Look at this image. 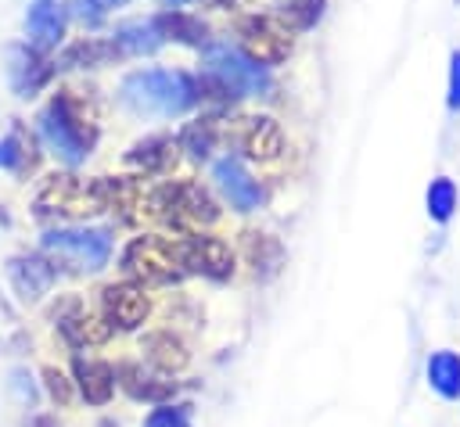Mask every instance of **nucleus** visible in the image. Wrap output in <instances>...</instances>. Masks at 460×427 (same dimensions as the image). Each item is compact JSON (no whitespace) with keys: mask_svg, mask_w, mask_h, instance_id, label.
<instances>
[{"mask_svg":"<svg viewBox=\"0 0 460 427\" xmlns=\"http://www.w3.org/2000/svg\"><path fill=\"white\" fill-rule=\"evenodd\" d=\"M126 273L140 276L144 283H172L183 266L176 258V244H165L162 237H137L122 255Z\"/></svg>","mask_w":460,"mask_h":427,"instance_id":"obj_6","label":"nucleus"},{"mask_svg":"<svg viewBox=\"0 0 460 427\" xmlns=\"http://www.w3.org/2000/svg\"><path fill=\"white\" fill-rule=\"evenodd\" d=\"M40 133L61 161L79 165V161H86V154L97 140V122H93V111L72 90H65L40 111Z\"/></svg>","mask_w":460,"mask_h":427,"instance_id":"obj_1","label":"nucleus"},{"mask_svg":"<svg viewBox=\"0 0 460 427\" xmlns=\"http://www.w3.org/2000/svg\"><path fill=\"white\" fill-rule=\"evenodd\" d=\"M176 258L187 273H201L208 280H226L230 269H234V255H230V244L219 240V237H187L176 244Z\"/></svg>","mask_w":460,"mask_h":427,"instance_id":"obj_7","label":"nucleus"},{"mask_svg":"<svg viewBox=\"0 0 460 427\" xmlns=\"http://www.w3.org/2000/svg\"><path fill=\"white\" fill-rule=\"evenodd\" d=\"M25 29H29V47L36 54L50 50L65 36V11L54 0H32L29 14H25Z\"/></svg>","mask_w":460,"mask_h":427,"instance_id":"obj_12","label":"nucleus"},{"mask_svg":"<svg viewBox=\"0 0 460 427\" xmlns=\"http://www.w3.org/2000/svg\"><path fill=\"white\" fill-rule=\"evenodd\" d=\"M449 111H460V50L449 54Z\"/></svg>","mask_w":460,"mask_h":427,"instance_id":"obj_27","label":"nucleus"},{"mask_svg":"<svg viewBox=\"0 0 460 427\" xmlns=\"http://www.w3.org/2000/svg\"><path fill=\"white\" fill-rule=\"evenodd\" d=\"M241 47L255 65H280L291 54V29L277 14H252L237 25Z\"/></svg>","mask_w":460,"mask_h":427,"instance_id":"obj_5","label":"nucleus"},{"mask_svg":"<svg viewBox=\"0 0 460 427\" xmlns=\"http://www.w3.org/2000/svg\"><path fill=\"white\" fill-rule=\"evenodd\" d=\"M122 100L137 115H183L198 104V83L187 72L144 68L122 79Z\"/></svg>","mask_w":460,"mask_h":427,"instance_id":"obj_2","label":"nucleus"},{"mask_svg":"<svg viewBox=\"0 0 460 427\" xmlns=\"http://www.w3.org/2000/svg\"><path fill=\"white\" fill-rule=\"evenodd\" d=\"M151 22L162 39H176V43H190V47H205V39H208L205 22H198L194 14H183V11H162Z\"/></svg>","mask_w":460,"mask_h":427,"instance_id":"obj_16","label":"nucleus"},{"mask_svg":"<svg viewBox=\"0 0 460 427\" xmlns=\"http://www.w3.org/2000/svg\"><path fill=\"white\" fill-rule=\"evenodd\" d=\"M22 161H25L22 140H18V136H4V140H0V165H4V169H18Z\"/></svg>","mask_w":460,"mask_h":427,"instance_id":"obj_26","label":"nucleus"},{"mask_svg":"<svg viewBox=\"0 0 460 427\" xmlns=\"http://www.w3.org/2000/svg\"><path fill=\"white\" fill-rule=\"evenodd\" d=\"M201 4H208V7H234L237 0H201Z\"/></svg>","mask_w":460,"mask_h":427,"instance_id":"obj_30","label":"nucleus"},{"mask_svg":"<svg viewBox=\"0 0 460 427\" xmlns=\"http://www.w3.org/2000/svg\"><path fill=\"white\" fill-rule=\"evenodd\" d=\"M43 377H47V388H50V395H54L58 402H68V384H65V377H61L58 370H47Z\"/></svg>","mask_w":460,"mask_h":427,"instance_id":"obj_28","label":"nucleus"},{"mask_svg":"<svg viewBox=\"0 0 460 427\" xmlns=\"http://www.w3.org/2000/svg\"><path fill=\"white\" fill-rule=\"evenodd\" d=\"M180 144H183V151H190L194 158H205V154L212 151V122H194V126H187V129L180 133Z\"/></svg>","mask_w":460,"mask_h":427,"instance_id":"obj_24","label":"nucleus"},{"mask_svg":"<svg viewBox=\"0 0 460 427\" xmlns=\"http://www.w3.org/2000/svg\"><path fill=\"white\" fill-rule=\"evenodd\" d=\"M201 86L216 90V97H248V93H266L270 90V75L248 54H237L230 47H205Z\"/></svg>","mask_w":460,"mask_h":427,"instance_id":"obj_3","label":"nucleus"},{"mask_svg":"<svg viewBox=\"0 0 460 427\" xmlns=\"http://www.w3.org/2000/svg\"><path fill=\"white\" fill-rule=\"evenodd\" d=\"M237 147H241L248 158H255V161H270V158L280 154L284 133H280V126H277L270 115H252V118H244L241 129H237Z\"/></svg>","mask_w":460,"mask_h":427,"instance_id":"obj_10","label":"nucleus"},{"mask_svg":"<svg viewBox=\"0 0 460 427\" xmlns=\"http://www.w3.org/2000/svg\"><path fill=\"white\" fill-rule=\"evenodd\" d=\"M144 427H190V409L187 405H158Z\"/></svg>","mask_w":460,"mask_h":427,"instance_id":"obj_25","label":"nucleus"},{"mask_svg":"<svg viewBox=\"0 0 460 427\" xmlns=\"http://www.w3.org/2000/svg\"><path fill=\"white\" fill-rule=\"evenodd\" d=\"M101 305H104V319L111 327H122V330L140 327L144 316H147V294L137 283H111V287H104Z\"/></svg>","mask_w":460,"mask_h":427,"instance_id":"obj_9","label":"nucleus"},{"mask_svg":"<svg viewBox=\"0 0 460 427\" xmlns=\"http://www.w3.org/2000/svg\"><path fill=\"white\" fill-rule=\"evenodd\" d=\"M90 4H93V7H97V11L104 14L108 7H119V4H126V0H90Z\"/></svg>","mask_w":460,"mask_h":427,"instance_id":"obj_29","label":"nucleus"},{"mask_svg":"<svg viewBox=\"0 0 460 427\" xmlns=\"http://www.w3.org/2000/svg\"><path fill=\"white\" fill-rule=\"evenodd\" d=\"M111 43L119 54H155L162 47V36H158L155 22H126L115 29Z\"/></svg>","mask_w":460,"mask_h":427,"instance_id":"obj_17","label":"nucleus"},{"mask_svg":"<svg viewBox=\"0 0 460 427\" xmlns=\"http://www.w3.org/2000/svg\"><path fill=\"white\" fill-rule=\"evenodd\" d=\"M50 72L54 65H47L32 47H11V83L18 97H32L50 79Z\"/></svg>","mask_w":460,"mask_h":427,"instance_id":"obj_14","label":"nucleus"},{"mask_svg":"<svg viewBox=\"0 0 460 427\" xmlns=\"http://www.w3.org/2000/svg\"><path fill=\"white\" fill-rule=\"evenodd\" d=\"M428 380L442 398H456L460 395V359L453 352H435L428 359Z\"/></svg>","mask_w":460,"mask_h":427,"instance_id":"obj_18","label":"nucleus"},{"mask_svg":"<svg viewBox=\"0 0 460 427\" xmlns=\"http://www.w3.org/2000/svg\"><path fill=\"white\" fill-rule=\"evenodd\" d=\"M7 276H11V283H14L22 301H36V298H43L50 291L58 269L40 255H22V258L7 262Z\"/></svg>","mask_w":460,"mask_h":427,"instance_id":"obj_11","label":"nucleus"},{"mask_svg":"<svg viewBox=\"0 0 460 427\" xmlns=\"http://www.w3.org/2000/svg\"><path fill=\"white\" fill-rule=\"evenodd\" d=\"M273 7L288 29H313L323 14V0H273Z\"/></svg>","mask_w":460,"mask_h":427,"instance_id":"obj_20","label":"nucleus"},{"mask_svg":"<svg viewBox=\"0 0 460 427\" xmlns=\"http://www.w3.org/2000/svg\"><path fill=\"white\" fill-rule=\"evenodd\" d=\"M119 50H115V43L111 39H79V43H72L61 57H58V65L54 68H79V65H104L108 57H115Z\"/></svg>","mask_w":460,"mask_h":427,"instance_id":"obj_19","label":"nucleus"},{"mask_svg":"<svg viewBox=\"0 0 460 427\" xmlns=\"http://www.w3.org/2000/svg\"><path fill=\"white\" fill-rule=\"evenodd\" d=\"M75 380H79L83 398L93 405H104L115 391V370L101 359H75Z\"/></svg>","mask_w":460,"mask_h":427,"instance_id":"obj_15","label":"nucleus"},{"mask_svg":"<svg viewBox=\"0 0 460 427\" xmlns=\"http://www.w3.org/2000/svg\"><path fill=\"white\" fill-rule=\"evenodd\" d=\"M58 323H61V334H65L72 344H101V341H108V334H111V323H108L104 316L83 309L79 301H68L65 312L58 316Z\"/></svg>","mask_w":460,"mask_h":427,"instance_id":"obj_13","label":"nucleus"},{"mask_svg":"<svg viewBox=\"0 0 460 427\" xmlns=\"http://www.w3.org/2000/svg\"><path fill=\"white\" fill-rule=\"evenodd\" d=\"M162 4H172V7H180V4H183V0H162Z\"/></svg>","mask_w":460,"mask_h":427,"instance_id":"obj_31","label":"nucleus"},{"mask_svg":"<svg viewBox=\"0 0 460 427\" xmlns=\"http://www.w3.org/2000/svg\"><path fill=\"white\" fill-rule=\"evenodd\" d=\"M453 208H456V187H453V179H446V176L431 179V187H428V215L435 222H446L453 215Z\"/></svg>","mask_w":460,"mask_h":427,"instance_id":"obj_22","label":"nucleus"},{"mask_svg":"<svg viewBox=\"0 0 460 427\" xmlns=\"http://www.w3.org/2000/svg\"><path fill=\"white\" fill-rule=\"evenodd\" d=\"M144 348H147V359H151L155 366H162V370H180V366L187 362L183 344H180L176 337H169V334H155V337H147Z\"/></svg>","mask_w":460,"mask_h":427,"instance_id":"obj_21","label":"nucleus"},{"mask_svg":"<svg viewBox=\"0 0 460 427\" xmlns=\"http://www.w3.org/2000/svg\"><path fill=\"white\" fill-rule=\"evenodd\" d=\"M212 176H216V187L223 190V197H226L237 212H252V208H259V201H262V187L244 172V165H241L237 158H219L216 169H212Z\"/></svg>","mask_w":460,"mask_h":427,"instance_id":"obj_8","label":"nucleus"},{"mask_svg":"<svg viewBox=\"0 0 460 427\" xmlns=\"http://www.w3.org/2000/svg\"><path fill=\"white\" fill-rule=\"evenodd\" d=\"M43 248L50 255H58L61 262H68L72 269L97 273V269H104V262L111 255V237H108V230H47Z\"/></svg>","mask_w":460,"mask_h":427,"instance_id":"obj_4","label":"nucleus"},{"mask_svg":"<svg viewBox=\"0 0 460 427\" xmlns=\"http://www.w3.org/2000/svg\"><path fill=\"white\" fill-rule=\"evenodd\" d=\"M122 384H126V391L133 398H165V395H172V384L169 380L151 384V377H144L137 366H122Z\"/></svg>","mask_w":460,"mask_h":427,"instance_id":"obj_23","label":"nucleus"}]
</instances>
